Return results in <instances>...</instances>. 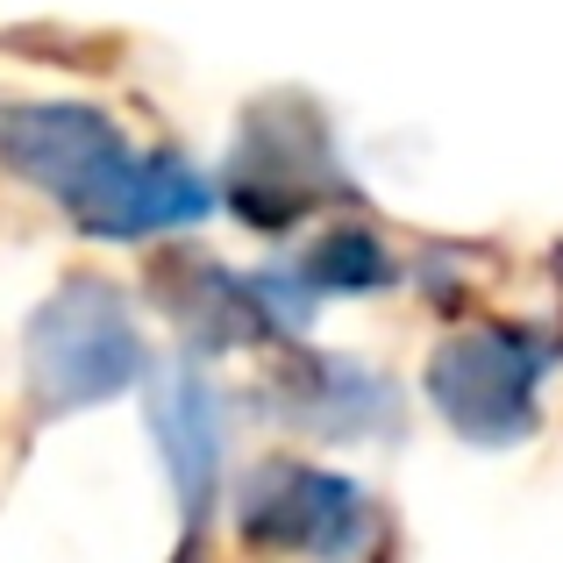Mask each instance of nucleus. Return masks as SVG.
Listing matches in <instances>:
<instances>
[{"label":"nucleus","mask_w":563,"mask_h":563,"mask_svg":"<svg viewBox=\"0 0 563 563\" xmlns=\"http://www.w3.org/2000/svg\"><path fill=\"white\" fill-rule=\"evenodd\" d=\"M86 300H93V286L65 292L36 329V378L57 393V407L100 399L136 372V335H129L122 307H100V314L86 321Z\"/></svg>","instance_id":"1"}]
</instances>
